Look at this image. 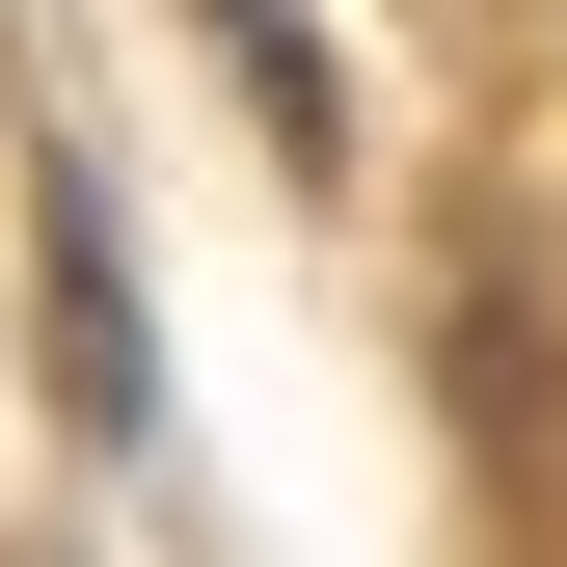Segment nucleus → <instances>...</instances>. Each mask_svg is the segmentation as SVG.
I'll return each instance as SVG.
<instances>
[{
	"label": "nucleus",
	"instance_id": "obj_1",
	"mask_svg": "<svg viewBox=\"0 0 567 567\" xmlns=\"http://www.w3.org/2000/svg\"><path fill=\"white\" fill-rule=\"evenodd\" d=\"M54 217V405L82 433H163V351H135V270H109V189H28Z\"/></svg>",
	"mask_w": 567,
	"mask_h": 567
}]
</instances>
